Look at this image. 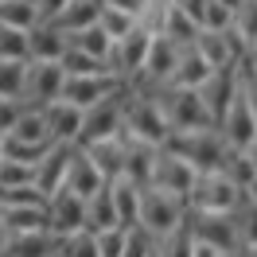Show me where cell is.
<instances>
[{
	"mask_svg": "<svg viewBox=\"0 0 257 257\" xmlns=\"http://www.w3.org/2000/svg\"><path fill=\"white\" fill-rule=\"evenodd\" d=\"M117 226V214H113V203H109V187H101L86 199V218H82V230H90V234H101V230H109Z\"/></svg>",
	"mask_w": 257,
	"mask_h": 257,
	"instance_id": "obj_28",
	"label": "cell"
},
{
	"mask_svg": "<svg viewBox=\"0 0 257 257\" xmlns=\"http://www.w3.org/2000/svg\"><path fill=\"white\" fill-rule=\"evenodd\" d=\"M0 24L16 28V32H28V28L39 24V12H35L32 0H0Z\"/></svg>",
	"mask_w": 257,
	"mask_h": 257,
	"instance_id": "obj_31",
	"label": "cell"
},
{
	"mask_svg": "<svg viewBox=\"0 0 257 257\" xmlns=\"http://www.w3.org/2000/svg\"><path fill=\"white\" fill-rule=\"evenodd\" d=\"M214 128L222 133L226 148H249V141L257 137V109H253V101L245 97L241 82H238V90H234V97H230L226 113L214 121Z\"/></svg>",
	"mask_w": 257,
	"mask_h": 257,
	"instance_id": "obj_5",
	"label": "cell"
},
{
	"mask_svg": "<svg viewBox=\"0 0 257 257\" xmlns=\"http://www.w3.org/2000/svg\"><path fill=\"white\" fill-rule=\"evenodd\" d=\"M230 222H234L238 249H257V199H241L230 210Z\"/></svg>",
	"mask_w": 257,
	"mask_h": 257,
	"instance_id": "obj_27",
	"label": "cell"
},
{
	"mask_svg": "<svg viewBox=\"0 0 257 257\" xmlns=\"http://www.w3.org/2000/svg\"><path fill=\"white\" fill-rule=\"evenodd\" d=\"M218 257H238V253H218Z\"/></svg>",
	"mask_w": 257,
	"mask_h": 257,
	"instance_id": "obj_50",
	"label": "cell"
},
{
	"mask_svg": "<svg viewBox=\"0 0 257 257\" xmlns=\"http://www.w3.org/2000/svg\"><path fill=\"white\" fill-rule=\"evenodd\" d=\"M32 4H35V12H39V20H47V24H51V20L63 12L66 0H32Z\"/></svg>",
	"mask_w": 257,
	"mask_h": 257,
	"instance_id": "obj_43",
	"label": "cell"
},
{
	"mask_svg": "<svg viewBox=\"0 0 257 257\" xmlns=\"http://www.w3.org/2000/svg\"><path fill=\"white\" fill-rule=\"evenodd\" d=\"M245 199H257V176L249 179V183H245Z\"/></svg>",
	"mask_w": 257,
	"mask_h": 257,
	"instance_id": "obj_45",
	"label": "cell"
},
{
	"mask_svg": "<svg viewBox=\"0 0 257 257\" xmlns=\"http://www.w3.org/2000/svg\"><path fill=\"white\" fill-rule=\"evenodd\" d=\"M55 257H97V238L90 234V230H74V234L59 238Z\"/></svg>",
	"mask_w": 257,
	"mask_h": 257,
	"instance_id": "obj_35",
	"label": "cell"
},
{
	"mask_svg": "<svg viewBox=\"0 0 257 257\" xmlns=\"http://www.w3.org/2000/svg\"><path fill=\"white\" fill-rule=\"evenodd\" d=\"M97 12H101V4H97V0H66L63 12L51 20V24H55L63 35H74V32H82V28L97 24Z\"/></svg>",
	"mask_w": 257,
	"mask_h": 257,
	"instance_id": "obj_23",
	"label": "cell"
},
{
	"mask_svg": "<svg viewBox=\"0 0 257 257\" xmlns=\"http://www.w3.org/2000/svg\"><path fill=\"white\" fill-rule=\"evenodd\" d=\"M0 207H43V191L35 183L24 187H0Z\"/></svg>",
	"mask_w": 257,
	"mask_h": 257,
	"instance_id": "obj_37",
	"label": "cell"
},
{
	"mask_svg": "<svg viewBox=\"0 0 257 257\" xmlns=\"http://www.w3.org/2000/svg\"><path fill=\"white\" fill-rule=\"evenodd\" d=\"M63 66L59 63H24V86H20V101L43 109L47 101L63 97Z\"/></svg>",
	"mask_w": 257,
	"mask_h": 257,
	"instance_id": "obj_8",
	"label": "cell"
},
{
	"mask_svg": "<svg viewBox=\"0 0 257 257\" xmlns=\"http://www.w3.org/2000/svg\"><path fill=\"white\" fill-rule=\"evenodd\" d=\"M94 238H97V257H121V249H125V226H109V230H101Z\"/></svg>",
	"mask_w": 257,
	"mask_h": 257,
	"instance_id": "obj_42",
	"label": "cell"
},
{
	"mask_svg": "<svg viewBox=\"0 0 257 257\" xmlns=\"http://www.w3.org/2000/svg\"><path fill=\"white\" fill-rule=\"evenodd\" d=\"M24 39H28V63H59L66 51V35L55 24H47V20H39L35 28H28Z\"/></svg>",
	"mask_w": 257,
	"mask_h": 257,
	"instance_id": "obj_15",
	"label": "cell"
},
{
	"mask_svg": "<svg viewBox=\"0 0 257 257\" xmlns=\"http://www.w3.org/2000/svg\"><path fill=\"white\" fill-rule=\"evenodd\" d=\"M63 187H70L78 199H90L94 191L105 187V176L94 168V160L86 156V148H82V145H74V156H70V168H66V183H63Z\"/></svg>",
	"mask_w": 257,
	"mask_h": 257,
	"instance_id": "obj_18",
	"label": "cell"
},
{
	"mask_svg": "<svg viewBox=\"0 0 257 257\" xmlns=\"http://www.w3.org/2000/svg\"><path fill=\"white\" fill-rule=\"evenodd\" d=\"M203 59H207L210 70H226V66H238L245 51L238 47V39L230 32H199V39L191 43Z\"/></svg>",
	"mask_w": 257,
	"mask_h": 257,
	"instance_id": "obj_14",
	"label": "cell"
},
{
	"mask_svg": "<svg viewBox=\"0 0 257 257\" xmlns=\"http://www.w3.org/2000/svg\"><path fill=\"white\" fill-rule=\"evenodd\" d=\"M218 4H222V8H230V12H234V8H238V4H245V0H218Z\"/></svg>",
	"mask_w": 257,
	"mask_h": 257,
	"instance_id": "obj_46",
	"label": "cell"
},
{
	"mask_svg": "<svg viewBox=\"0 0 257 257\" xmlns=\"http://www.w3.org/2000/svg\"><path fill=\"white\" fill-rule=\"evenodd\" d=\"M152 253H156V238H152L148 230H141V226H128L121 257H152Z\"/></svg>",
	"mask_w": 257,
	"mask_h": 257,
	"instance_id": "obj_39",
	"label": "cell"
},
{
	"mask_svg": "<svg viewBox=\"0 0 257 257\" xmlns=\"http://www.w3.org/2000/svg\"><path fill=\"white\" fill-rule=\"evenodd\" d=\"M8 245V230H4V222H0V249Z\"/></svg>",
	"mask_w": 257,
	"mask_h": 257,
	"instance_id": "obj_47",
	"label": "cell"
},
{
	"mask_svg": "<svg viewBox=\"0 0 257 257\" xmlns=\"http://www.w3.org/2000/svg\"><path fill=\"white\" fill-rule=\"evenodd\" d=\"M199 32H203V28L187 16L179 4H168V12H164V32H160L164 39H172L176 47H191L195 39H199Z\"/></svg>",
	"mask_w": 257,
	"mask_h": 257,
	"instance_id": "obj_26",
	"label": "cell"
},
{
	"mask_svg": "<svg viewBox=\"0 0 257 257\" xmlns=\"http://www.w3.org/2000/svg\"><path fill=\"white\" fill-rule=\"evenodd\" d=\"M39 113H43V128H47L51 145H78V128H82V109L78 105L55 97V101H47Z\"/></svg>",
	"mask_w": 257,
	"mask_h": 257,
	"instance_id": "obj_12",
	"label": "cell"
},
{
	"mask_svg": "<svg viewBox=\"0 0 257 257\" xmlns=\"http://www.w3.org/2000/svg\"><path fill=\"white\" fill-rule=\"evenodd\" d=\"M183 218H187V203H183V199H176V195H168V191H156V187H145V191H141L137 226L148 230L156 241L168 238L176 226H183Z\"/></svg>",
	"mask_w": 257,
	"mask_h": 257,
	"instance_id": "obj_3",
	"label": "cell"
},
{
	"mask_svg": "<svg viewBox=\"0 0 257 257\" xmlns=\"http://www.w3.org/2000/svg\"><path fill=\"white\" fill-rule=\"evenodd\" d=\"M238 257H257V249H234Z\"/></svg>",
	"mask_w": 257,
	"mask_h": 257,
	"instance_id": "obj_48",
	"label": "cell"
},
{
	"mask_svg": "<svg viewBox=\"0 0 257 257\" xmlns=\"http://www.w3.org/2000/svg\"><path fill=\"white\" fill-rule=\"evenodd\" d=\"M0 152H4V133H0Z\"/></svg>",
	"mask_w": 257,
	"mask_h": 257,
	"instance_id": "obj_49",
	"label": "cell"
},
{
	"mask_svg": "<svg viewBox=\"0 0 257 257\" xmlns=\"http://www.w3.org/2000/svg\"><path fill=\"white\" fill-rule=\"evenodd\" d=\"M59 66H63V74H109L101 59H94V55H82V51H78V47H70V43H66V51H63V59H59Z\"/></svg>",
	"mask_w": 257,
	"mask_h": 257,
	"instance_id": "obj_34",
	"label": "cell"
},
{
	"mask_svg": "<svg viewBox=\"0 0 257 257\" xmlns=\"http://www.w3.org/2000/svg\"><path fill=\"white\" fill-rule=\"evenodd\" d=\"M117 86H121V82L113 78V74H66L63 101L78 105V109H90V105H97L101 97H109Z\"/></svg>",
	"mask_w": 257,
	"mask_h": 257,
	"instance_id": "obj_13",
	"label": "cell"
},
{
	"mask_svg": "<svg viewBox=\"0 0 257 257\" xmlns=\"http://www.w3.org/2000/svg\"><path fill=\"white\" fill-rule=\"evenodd\" d=\"M179 51L172 39H164V35H152L148 39V51H145V63H141V74L133 82H125V86H160V82L172 78V70H176V59H179Z\"/></svg>",
	"mask_w": 257,
	"mask_h": 257,
	"instance_id": "obj_11",
	"label": "cell"
},
{
	"mask_svg": "<svg viewBox=\"0 0 257 257\" xmlns=\"http://www.w3.org/2000/svg\"><path fill=\"white\" fill-rule=\"evenodd\" d=\"M191 253H195V238H191V230H187V218L168 238L156 241V257H191Z\"/></svg>",
	"mask_w": 257,
	"mask_h": 257,
	"instance_id": "obj_33",
	"label": "cell"
},
{
	"mask_svg": "<svg viewBox=\"0 0 257 257\" xmlns=\"http://www.w3.org/2000/svg\"><path fill=\"white\" fill-rule=\"evenodd\" d=\"M109 187V203H113V214H117V226H137V210H141V191L145 187H137V183H128V179H109L105 183Z\"/></svg>",
	"mask_w": 257,
	"mask_h": 257,
	"instance_id": "obj_21",
	"label": "cell"
},
{
	"mask_svg": "<svg viewBox=\"0 0 257 257\" xmlns=\"http://www.w3.org/2000/svg\"><path fill=\"white\" fill-rule=\"evenodd\" d=\"M59 249V238L47 234V230H35V234H16L4 245V257H55Z\"/></svg>",
	"mask_w": 257,
	"mask_h": 257,
	"instance_id": "obj_24",
	"label": "cell"
},
{
	"mask_svg": "<svg viewBox=\"0 0 257 257\" xmlns=\"http://www.w3.org/2000/svg\"><path fill=\"white\" fill-rule=\"evenodd\" d=\"M245 191L238 183H230L222 172H199L191 195H187V210H207V214H230L238 207Z\"/></svg>",
	"mask_w": 257,
	"mask_h": 257,
	"instance_id": "obj_4",
	"label": "cell"
},
{
	"mask_svg": "<svg viewBox=\"0 0 257 257\" xmlns=\"http://www.w3.org/2000/svg\"><path fill=\"white\" fill-rule=\"evenodd\" d=\"M66 43H70V47H78L82 55H94V59H101V63H105V55H109V43H113V39L101 32L97 24H90V28H82V32L66 35Z\"/></svg>",
	"mask_w": 257,
	"mask_h": 257,
	"instance_id": "obj_32",
	"label": "cell"
},
{
	"mask_svg": "<svg viewBox=\"0 0 257 257\" xmlns=\"http://www.w3.org/2000/svg\"><path fill=\"white\" fill-rule=\"evenodd\" d=\"M8 137L28 141V145H51V141H47V128H43V113L35 109V105H20L16 121H12V128H8Z\"/></svg>",
	"mask_w": 257,
	"mask_h": 257,
	"instance_id": "obj_29",
	"label": "cell"
},
{
	"mask_svg": "<svg viewBox=\"0 0 257 257\" xmlns=\"http://www.w3.org/2000/svg\"><path fill=\"white\" fill-rule=\"evenodd\" d=\"M0 222L8 230V238H16V234L47 230V214H43V207H0Z\"/></svg>",
	"mask_w": 257,
	"mask_h": 257,
	"instance_id": "obj_25",
	"label": "cell"
},
{
	"mask_svg": "<svg viewBox=\"0 0 257 257\" xmlns=\"http://www.w3.org/2000/svg\"><path fill=\"white\" fill-rule=\"evenodd\" d=\"M20 86H24V63L0 59V97H16L20 101Z\"/></svg>",
	"mask_w": 257,
	"mask_h": 257,
	"instance_id": "obj_40",
	"label": "cell"
},
{
	"mask_svg": "<svg viewBox=\"0 0 257 257\" xmlns=\"http://www.w3.org/2000/svg\"><path fill=\"white\" fill-rule=\"evenodd\" d=\"M70 156H74V145H51L43 152V160L35 164V187L47 199L51 191H59L66 183V168H70Z\"/></svg>",
	"mask_w": 257,
	"mask_h": 257,
	"instance_id": "obj_16",
	"label": "cell"
},
{
	"mask_svg": "<svg viewBox=\"0 0 257 257\" xmlns=\"http://www.w3.org/2000/svg\"><path fill=\"white\" fill-rule=\"evenodd\" d=\"M226 32L238 39L241 51L253 43L257 39V0H245V4H238V8L230 12V28H226ZM241 59H245V55H241Z\"/></svg>",
	"mask_w": 257,
	"mask_h": 257,
	"instance_id": "obj_30",
	"label": "cell"
},
{
	"mask_svg": "<svg viewBox=\"0 0 257 257\" xmlns=\"http://www.w3.org/2000/svg\"><path fill=\"white\" fill-rule=\"evenodd\" d=\"M24 183H35V164L0 160V187H24Z\"/></svg>",
	"mask_w": 257,
	"mask_h": 257,
	"instance_id": "obj_38",
	"label": "cell"
},
{
	"mask_svg": "<svg viewBox=\"0 0 257 257\" xmlns=\"http://www.w3.org/2000/svg\"><path fill=\"white\" fill-rule=\"evenodd\" d=\"M86 156L94 160V168L109 179H121V164H125V141L121 137H109V141H94V145H82Z\"/></svg>",
	"mask_w": 257,
	"mask_h": 257,
	"instance_id": "obj_22",
	"label": "cell"
},
{
	"mask_svg": "<svg viewBox=\"0 0 257 257\" xmlns=\"http://www.w3.org/2000/svg\"><path fill=\"white\" fill-rule=\"evenodd\" d=\"M187 230L199 245H210L218 253H234L238 238H234V222L230 214H207V210H187Z\"/></svg>",
	"mask_w": 257,
	"mask_h": 257,
	"instance_id": "obj_10",
	"label": "cell"
},
{
	"mask_svg": "<svg viewBox=\"0 0 257 257\" xmlns=\"http://www.w3.org/2000/svg\"><path fill=\"white\" fill-rule=\"evenodd\" d=\"M168 121H164L160 105L148 94H137L125 86V101H121V137H133V141H145V145L160 148L168 141Z\"/></svg>",
	"mask_w": 257,
	"mask_h": 257,
	"instance_id": "obj_1",
	"label": "cell"
},
{
	"mask_svg": "<svg viewBox=\"0 0 257 257\" xmlns=\"http://www.w3.org/2000/svg\"><path fill=\"white\" fill-rule=\"evenodd\" d=\"M152 257H156V253H152Z\"/></svg>",
	"mask_w": 257,
	"mask_h": 257,
	"instance_id": "obj_52",
	"label": "cell"
},
{
	"mask_svg": "<svg viewBox=\"0 0 257 257\" xmlns=\"http://www.w3.org/2000/svg\"><path fill=\"white\" fill-rule=\"evenodd\" d=\"M160 4H176V0H160Z\"/></svg>",
	"mask_w": 257,
	"mask_h": 257,
	"instance_id": "obj_51",
	"label": "cell"
},
{
	"mask_svg": "<svg viewBox=\"0 0 257 257\" xmlns=\"http://www.w3.org/2000/svg\"><path fill=\"white\" fill-rule=\"evenodd\" d=\"M210 74H214V70L207 66V59H203L195 47H183V51H179V59H176V70H172V78H168V86H179V90H199Z\"/></svg>",
	"mask_w": 257,
	"mask_h": 257,
	"instance_id": "obj_20",
	"label": "cell"
},
{
	"mask_svg": "<svg viewBox=\"0 0 257 257\" xmlns=\"http://www.w3.org/2000/svg\"><path fill=\"white\" fill-rule=\"evenodd\" d=\"M234 90H238V66L214 70V74L199 86V97H203V105H207V113H210V125H214V121L226 113V105H230Z\"/></svg>",
	"mask_w": 257,
	"mask_h": 257,
	"instance_id": "obj_17",
	"label": "cell"
},
{
	"mask_svg": "<svg viewBox=\"0 0 257 257\" xmlns=\"http://www.w3.org/2000/svg\"><path fill=\"white\" fill-rule=\"evenodd\" d=\"M121 101H125V86H117L109 97H101L97 105L82 109V128L78 145H94V141H109L121 133Z\"/></svg>",
	"mask_w": 257,
	"mask_h": 257,
	"instance_id": "obj_6",
	"label": "cell"
},
{
	"mask_svg": "<svg viewBox=\"0 0 257 257\" xmlns=\"http://www.w3.org/2000/svg\"><path fill=\"white\" fill-rule=\"evenodd\" d=\"M195 179H199V172H195V168L183 160V156L168 152V148H156V160H152V179H148V187L168 191V195H176V199H183V203H187V195H191Z\"/></svg>",
	"mask_w": 257,
	"mask_h": 257,
	"instance_id": "obj_7",
	"label": "cell"
},
{
	"mask_svg": "<svg viewBox=\"0 0 257 257\" xmlns=\"http://www.w3.org/2000/svg\"><path fill=\"white\" fill-rule=\"evenodd\" d=\"M101 8H117V12H128V16H141L145 0H97Z\"/></svg>",
	"mask_w": 257,
	"mask_h": 257,
	"instance_id": "obj_44",
	"label": "cell"
},
{
	"mask_svg": "<svg viewBox=\"0 0 257 257\" xmlns=\"http://www.w3.org/2000/svg\"><path fill=\"white\" fill-rule=\"evenodd\" d=\"M97 28L109 35V39H121L125 32H133V28H137V16L117 12V8H101V12H97Z\"/></svg>",
	"mask_w": 257,
	"mask_h": 257,
	"instance_id": "obj_36",
	"label": "cell"
},
{
	"mask_svg": "<svg viewBox=\"0 0 257 257\" xmlns=\"http://www.w3.org/2000/svg\"><path fill=\"white\" fill-rule=\"evenodd\" d=\"M43 214H47V234L66 238V234L82 230V218H86V199H78L70 187H59V191H51L47 199H43Z\"/></svg>",
	"mask_w": 257,
	"mask_h": 257,
	"instance_id": "obj_9",
	"label": "cell"
},
{
	"mask_svg": "<svg viewBox=\"0 0 257 257\" xmlns=\"http://www.w3.org/2000/svg\"><path fill=\"white\" fill-rule=\"evenodd\" d=\"M121 137V133H117ZM125 141V164H121V179L137 183V187H148L152 179V160H156V145H145V141H133V137H121Z\"/></svg>",
	"mask_w": 257,
	"mask_h": 257,
	"instance_id": "obj_19",
	"label": "cell"
},
{
	"mask_svg": "<svg viewBox=\"0 0 257 257\" xmlns=\"http://www.w3.org/2000/svg\"><path fill=\"white\" fill-rule=\"evenodd\" d=\"M0 59H16V63H28V39L16 28H4L0 24Z\"/></svg>",
	"mask_w": 257,
	"mask_h": 257,
	"instance_id": "obj_41",
	"label": "cell"
},
{
	"mask_svg": "<svg viewBox=\"0 0 257 257\" xmlns=\"http://www.w3.org/2000/svg\"><path fill=\"white\" fill-rule=\"evenodd\" d=\"M160 148H168V152L183 156V160L191 164L195 172H218V164H222V152H226V141H222V133H218L214 125H207V128L172 133V137H168Z\"/></svg>",
	"mask_w": 257,
	"mask_h": 257,
	"instance_id": "obj_2",
	"label": "cell"
}]
</instances>
